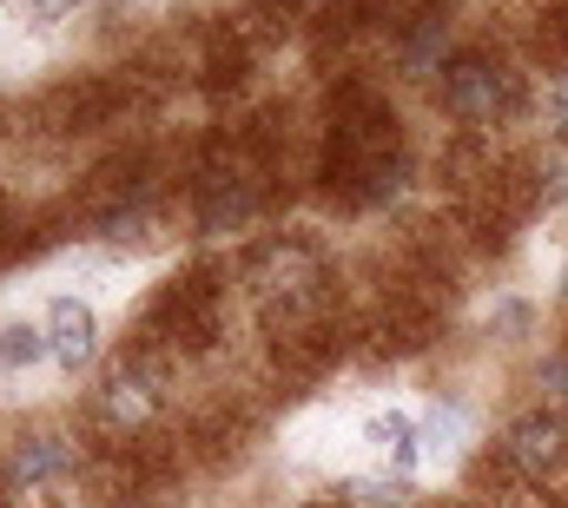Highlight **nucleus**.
<instances>
[{"label": "nucleus", "instance_id": "11", "mask_svg": "<svg viewBox=\"0 0 568 508\" xmlns=\"http://www.w3.org/2000/svg\"><path fill=\"white\" fill-rule=\"evenodd\" d=\"M496 324H503V331H523V324H529V311H523V304H503V311H496Z\"/></svg>", "mask_w": 568, "mask_h": 508}, {"label": "nucleus", "instance_id": "5", "mask_svg": "<svg viewBox=\"0 0 568 508\" xmlns=\"http://www.w3.org/2000/svg\"><path fill=\"white\" fill-rule=\"evenodd\" d=\"M40 357H53L47 324H33V317H0V370H33Z\"/></svg>", "mask_w": 568, "mask_h": 508}, {"label": "nucleus", "instance_id": "4", "mask_svg": "<svg viewBox=\"0 0 568 508\" xmlns=\"http://www.w3.org/2000/svg\"><path fill=\"white\" fill-rule=\"evenodd\" d=\"M364 443H371L377 456H390L397 476H410L417 456H424V423L404 416V409H390V416H371V423H364Z\"/></svg>", "mask_w": 568, "mask_h": 508}, {"label": "nucleus", "instance_id": "2", "mask_svg": "<svg viewBox=\"0 0 568 508\" xmlns=\"http://www.w3.org/2000/svg\"><path fill=\"white\" fill-rule=\"evenodd\" d=\"M503 456H509L523 476H549V469L568 456V423L549 416V409H529V416L503 436Z\"/></svg>", "mask_w": 568, "mask_h": 508}, {"label": "nucleus", "instance_id": "7", "mask_svg": "<svg viewBox=\"0 0 568 508\" xmlns=\"http://www.w3.org/2000/svg\"><path fill=\"white\" fill-rule=\"evenodd\" d=\"M344 496L357 508H410V476H384V469H364V476H351L344 482Z\"/></svg>", "mask_w": 568, "mask_h": 508}, {"label": "nucleus", "instance_id": "3", "mask_svg": "<svg viewBox=\"0 0 568 508\" xmlns=\"http://www.w3.org/2000/svg\"><path fill=\"white\" fill-rule=\"evenodd\" d=\"M443 100H449L456 113H469V120H489V113L509 106V80H503V67H489V60H456L449 80H443Z\"/></svg>", "mask_w": 568, "mask_h": 508}, {"label": "nucleus", "instance_id": "1", "mask_svg": "<svg viewBox=\"0 0 568 508\" xmlns=\"http://www.w3.org/2000/svg\"><path fill=\"white\" fill-rule=\"evenodd\" d=\"M47 344H53V364L60 370H87L100 357V317L87 297H53L47 311Z\"/></svg>", "mask_w": 568, "mask_h": 508}, {"label": "nucleus", "instance_id": "10", "mask_svg": "<svg viewBox=\"0 0 568 508\" xmlns=\"http://www.w3.org/2000/svg\"><path fill=\"white\" fill-rule=\"evenodd\" d=\"M549 126H568V80H556V93H549Z\"/></svg>", "mask_w": 568, "mask_h": 508}, {"label": "nucleus", "instance_id": "9", "mask_svg": "<svg viewBox=\"0 0 568 508\" xmlns=\"http://www.w3.org/2000/svg\"><path fill=\"white\" fill-rule=\"evenodd\" d=\"M20 7H27L33 20H67V13H73V7H87V0H20Z\"/></svg>", "mask_w": 568, "mask_h": 508}, {"label": "nucleus", "instance_id": "6", "mask_svg": "<svg viewBox=\"0 0 568 508\" xmlns=\"http://www.w3.org/2000/svg\"><path fill=\"white\" fill-rule=\"evenodd\" d=\"M67 463H73V449H67L60 436H33V443H20V456H13V482H20V489H40V482H53Z\"/></svg>", "mask_w": 568, "mask_h": 508}, {"label": "nucleus", "instance_id": "8", "mask_svg": "<svg viewBox=\"0 0 568 508\" xmlns=\"http://www.w3.org/2000/svg\"><path fill=\"white\" fill-rule=\"evenodd\" d=\"M436 53H443V20L424 13V27L404 40V60H410V73H429V67H436Z\"/></svg>", "mask_w": 568, "mask_h": 508}]
</instances>
